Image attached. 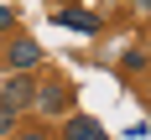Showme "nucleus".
Listing matches in <instances>:
<instances>
[{"mask_svg": "<svg viewBox=\"0 0 151 140\" xmlns=\"http://www.w3.org/2000/svg\"><path fill=\"white\" fill-rule=\"evenodd\" d=\"M130 5H136V11H151V0H130Z\"/></svg>", "mask_w": 151, "mask_h": 140, "instance_id": "9", "label": "nucleus"}, {"mask_svg": "<svg viewBox=\"0 0 151 140\" xmlns=\"http://www.w3.org/2000/svg\"><path fill=\"white\" fill-rule=\"evenodd\" d=\"M120 68H125V73H141V68H146V52H125Z\"/></svg>", "mask_w": 151, "mask_h": 140, "instance_id": "6", "label": "nucleus"}, {"mask_svg": "<svg viewBox=\"0 0 151 140\" xmlns=\"http://www.w3.org/2000/svg\"><path fill=\"white\" fill-rule=\"evenodd\" d=\"M16 140H47V135H42V130H31V135H16Z\"/></svg>", "mask_w": 151, "mask_h": 140, "instance_id": "8", "label": "nucleus"}, {"mask_svg": "<svg viewBox=\"0 0 151 140\" xmlns=\"http://www.w3.org/2000/svg\"><path fill=\"white\" fill-rule=\"evenodd\" d=\"M58 26H68V31H83V36H94V31L104 26V16H99V11H58Z\"/></svg>", "mask_w": 151, "mask_h": 140, "instance_id": "5", "label": "nucleus"}, {"mask_svg": "<svg viewBox=\"0 0 151 140\" xmlns=\"http://www.w3.org/2000/svg\"><path fill=\"white\" fill-rule=\"evenodd\" d=\"M37 62H42V47L31 42V36H16V42L5 47V68H11V73H31Z\"/></svg>", "mask_w": 151, "mask_h": 140, "instance_id": "2", "label": "nucleus"}, {"mask_svg": "<svg viewBox=\"0 0 151 140\" xmlns=\"http://www.w3.org/2000/svg\"><path fill=\"white\" fill-rule=\"evenodd\" d=\"M63 140H109V135H104V124L94 119V114H68Z\"/></svg>", "mask_w": 151, "mask_h": 140, "instance_id": "4", "label": "nucleus"}, {"mask_svg": "<svg viewBox=\"0 0 151 140\" xmlns=\"http://www.w3.org/2000/svg\"><path fill=\"white\" fill-rule=\"evenodd\" d=\"M68 104H73V88H68V83H47V88H37V104L31 109H42V114H68Z\"/></svg>", "mask_w": 151, "mask_h": 140, "instance_id": "3", "label": "nucleus"}, {"mask_svg": "<svg viewBox=\"0 0 151 140\" xmlns=\"http://www.w3.org/2000/svg\"><path fill=\"white\" fill-rule=\"evenodd\" d=\"M31 104H37V83H31L26 73H11L5 88H0V109H5V114H26Z\"/></svg>", "mask_w": 151, "mask_h": 140, "instance_id": "1", "label": "nucleus"}, {"mask_svg": "<svg viewBox=\"0 0 151 140\" xmlns=\"http://www.w3.org/2000/svg\"><path fill=\"white\" fill-rule=\"evenodd\" d=\"M11 21H16V11H11V5H5V0H0V31L11 26Z\"/></svg>", "mask_w": 151, "mask_h": 140, "instance_id": "7", "label": "nucleus"}]
</instances>
